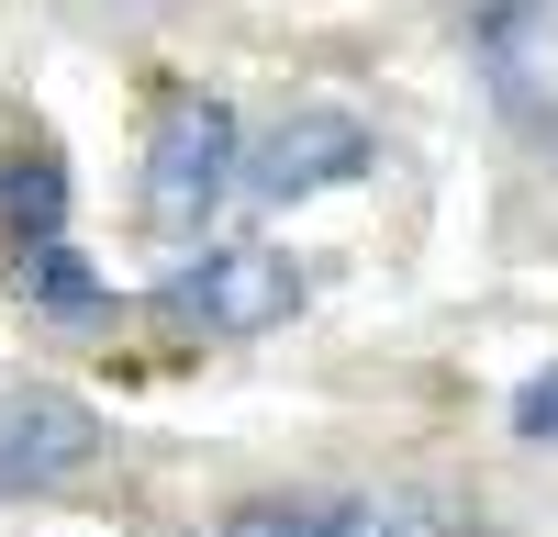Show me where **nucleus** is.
<instances>
[{
    "label": "nucleus",
    "instance_id": "f257e3e1",
    "mask_svg": "<svg viewBox=\"0 0 558 537\" xmlns=\"http://www.w3.org/2000/svg\"><path fill=\"white\" fill-rule=\"evenodd\" d=\"M134 179H146L134 202H146L157 236H202V224L246 191V134H235V112H223L213 90H168V102L146 112V168H134Z\"/></svg>",
    "mask_w": 558,
    "mask_h": 537
},
{
    "label": "nucleus",
    "instance_id": "f03ea898",
    "mask_svg": "<svg viewBox=\"0 0 558 537\" xmlns=\"http://www.w3.org/2000/svg\"><path fill=\"white\" fill-rule=\"evenodd\" d=\"M291 302H302V258H279V247H202L168 281V313L202 336H268V325H291Z\"/></svg>",
    "mask_w": 558,
    "mask_h": 537
},
{
    "label": "nucleus",
    "instance_id": "7ed1b4c3",
    "mask_svg": "<svg viewBox=\"0 0 558 537\" xmlns=\"http://www.w3.org/2000/svg\"><path fill=\"white\" fill-rule=\"evenodd\" d=\"M101 460V415L57 381H23L0 392V492H57Z\"/></svg>",
    "mask_w": 558,
    "mask_h": 537
},
{
    "label": "nucleus",
    "instance_id": "20e7f679",
    "mask_svg": "<svg viewBox=\"0 0 558 537\" xmlns=\"http://www.w3.org/2000/svg\"><path fill=\"white\" fill-rule=\"evenodd\" d=\"M357 168H368V123H357V112L302 102V112L246 157V191H257V202H313V191H347Z\"/></svg>",
    "mask_w": 558,
    "mask_h": 537
},
{
    "label": "nucleus",
    "instance_id": "39448f33",
    "mask_svg": "<svg viewBox=\"0 0 558 537\" xmlns=\"http://www.w3.org/2000/svg\"><path fill=\"white\" fill-rule=\"evenodd\" d=\"M12 291L45 313V325H101V313H112V291L89 281V258H78L68 236H34V247H12Z\"/></svg>",
    "mask_w": 558,
    "mask_h": 537
},
{
    "label": "nucleus",
    "instance_id": "423d86ee",
    "mask_svg": "<svg viewBox=\"0 0 558 537\" xmlns=\"http://www.w3.org/2000/svg\"><path fill=\"white\" fill-rule=\"evenodd\" d=\"M0 224H12V247H34V236H57V224H68V179H57L45 146H12V157H0Z\"/></svg>",
    "mask_w": 558,
    "mask_h": 537
},
{
    "label": "nucleus",
    "instance_id": "0eeeda50",
    "mask_svg": "<svg viewBox=\"0 0 558 537\" xmlns=\"http://www.w3.org/2000/svg\"><path fill=\"white\" fill-rule=\"evenodd\" d=\"M324 526V504H291V492H268V504H235L213 537H313Z\"/></svg>",
    "mask_w": 558,
    "mask_h": 537
},
{
    "label": "nucleus",
    "instance_id": "6e6552de",
    "mask_svg": "<svg viewBox=\"0 0 558 537\" xmlns=\"http://www.w3.org/2000/svg\"><path fill=\"white\" fill-rule=\"evenodd\" d=\"M313 537H413V515H391V504H324Z\"/></svg>",
    "mask_w": 558,
    "mask_h": 537
},
{
    "label": "nucleus",
    "instance_id": "1a4fd4ad",
    "mask_svg": "<svg viewBox=\"0 0 558 537\" xmlns=\"http://www.w3.org/2000/svg\"><path fill=\"white\" fill-rule=\"evenodd\" d=\"M514 437H525V448H547V437H558V370L514 392Z\"/></svg>",
    "mask_w": 558,
    "mask_h": 537
}]
</instances>
